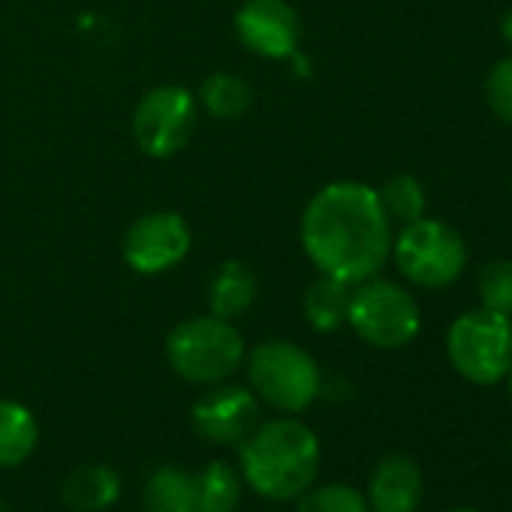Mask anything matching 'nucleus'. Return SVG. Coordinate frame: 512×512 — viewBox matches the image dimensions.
I'll use <instances>...</instances> for the list:
<instances>
[{
	"label": "nucleus",
	"mask_w": 512,
	"mask_h": 512,
	"mask_svg": "<svg viewBox=\"0 0 512 512\" xmlns=\"http://www.w3.org/2000/svg\"><path fill=\"white\" fill-rule=\"evenodd\" d=\"M302 244L320 275L362 284L389 260L392 223L374 187L335 181L311 196L302 214Z\"/></svg>",
	"instance_id": "obj_1"
},
{
	"label": "nucleus",
	"mask_w": 512,
	"mask_h": 512,
	"mask_svg": "<svg viewBox=\"0 0 512 512\" xmlns=\"http://www.w3.org/2000/svg\"><path fill=\"white\" fill-rule=\"evenodd\" d=\"M244 482L269 500H296L314 485L320 473V440L317 434L293 419H272L256 425L241 443Z\"/></svg>",
	"instance_id": "obj_2"
},
{
	"label": "nucleus",
	"mask_w": 512,
	"mask_h": 512,
	"mask_svg": "<svg viewBox=\"0 0 512 512\" xmlns=\"http://www.w3.org/2000/svg\"><path fill=\"white\" fill-rule=\"evenodd\" d=\"M166 359L178 377L196 386L226 383L244 362L241 332L214 314L178 323L166 338Z\"/></svg>",
	"instance_id": "obj_3"
},
{
	"label": "nucleus",
	"mask_w": 512,
	"mask_h": 512,
	"mask_svg": "<svg viewBox=\"0 0 512 512\" xmlns=\"http://www.w3.org/2000/svg\"><path fill=\"white\" fill-rule=\"evenodd\" d=\"M250 392L278 413H302L320 395V368L308 350L290 341H266L247 359Z\"/></svg>",
	"instance_id": "obj_4"
},
{
	"label": "nucleus",
	"mask_w": 512,
	"mask_h": 512,
	"mask_svg": "<svg viewBox=\"0 0 512 512\" xmlns=\"http://www.w3.org/2000/svg\"><path fill=\"white\" fill-rule=\"evenodd\" d=\"M452 368L476 386H494L512 368V317L494 311L461 314L446 335Z\"/></svg>",
	"instance_id": "obj_5"
},
{
	"label": "nucleus",
	"mask_w": 512,
	"mask_h": 512,
	"mask_svg": "<svg viewBox=\"0 0 512 512\" xmlns=\"http://www.w3.org/2000/svg\"><path fill=\"white\" fill-rule=\"evenodd\" d=\"M392 256L401 275L422 290H443L464 275L467 247L464 238L440 220H416L401 226L392 241Z\"/></svg>",
	"instance_id": "obj_6"
},
{
	"label": "nucleus",
	"mask_w": 512,
	"mask_h": 512,
	"mask_svg": "<svg viewBox=\"0 0 512 512\" xmlns=\"http://www.w3.org/2000/svg\"><path fill=\"white\" fill-rule=\"evenodd\" d=\"M347 323L365 344L377 350H401L419 335L422 314L416 299L404 287L368 278L362 284H353Z\"/></svg>",
	"instance_id": "obj_7"
},
{
	"label": "nucleus",
	"mask_w": 512,
	"mask_h": 512,
	"mask_svg": "<svg viewBox=\"0 0 512 512\" xmlns=\"http://www.w3.org/2000/svg\"><path fill=\"white\" fill-rule=\"evenodd\" d=\"M193 133H196V97L181 85L151 88L133 112V136L148 157L178 154Z\"/></svg>",
	"instance_id": "obj_8"
},
{
	"label": "nucleus",
	"mask_w": 512,
	"mask_h": 512,
	"mask_svg": "<svg viewBox=\"0 0 512 512\" xmlns=\"http://www.w3.org/2000/svg\"><path fill=\"white\" fill-rule=\"evenodd\" d=\"M190 253V226L175 211H151L124 235V260L139 275H163Z\"/></svg>",
	"instance_id": "obj_9"
},
{
	"label": "nucleus",
	"mask_w": 512,
	"mask_h": 512,
	"mask_svg": "<svg viewBox=\"0 0 512 512\" xmlns=\"http://www.w3.org/2000/svg\"><path fill=\"white\" fill-rule=\"evenodd\" d=\"M193 428L202 440L217 446H241L260 425V398L244 386L214 383L190 410Z\"/></svg>",
	"instance_id": "obj_10"
},
{
	"label": "nucleus",
	"mask_w": 512,
	"mask_h": 512,
	"mask_svg": "<svg viewBox=\"0 0 512 512\" xmlns=\"http://www.w3.org/2000/svg\"><path fill=\"white\" fill-rule=\"evenodd\" d=\"M235 34L253 55L281 61L296 52L302 25L287 0H247L235 13Z\"/></svg>",
	"instance_id": "obj_11"
},
{
	"label": "nucleus",
	"mask_w": 512,
	"mask_h": 512,
	"mask_svg": "<svg viewBox=\"0 0 512 512\" xmlns=\"http://www.w3.org/2000/svg\"><path fill=\"white\" fill-rule=\"evenodd\" d=\"M425 479L413 458L389 455L383 458L368 482V506L374 512H416L422 503Z\"/></svg>",
	"instance_id": "obj_12"
},
{
	"label": "nucleus",
	"mask_w": 512,
	"mask_h": 512,
	"mask_svg": "<svg viewBox=\"0 0 512 512\" xmlns=\"http://www.w3.org/2000/svg\"><path fill=\"white\" fill-rule=\"evenodd\" d=\"M121 494V476L109 464H82L67 473L61 497L73 512H103Z\"/></svg>",
	"instance_id": "obj_13"
},
{
	"label": "nucleus",
	"mask_w": 512,
	"mask_h": 512,
	"mask_svg": "<svg viewBox=\"0 0 512 512\" xmlns=\"http://www.w3.org/2000/svg\"><path fill=\"white\" fill-rule=\"evenodd\" d=\"M148 512H196V473L178 464L157 467L142 488Z\"/></svg>",
	"instance_id": "obj_14"
},
{
	"label": "nucleus",
	"mask_w": 512,
	"mask_h": 512,
	"mask_svg": "<svg viewBox=\"0 0 512 512\" xmlns=\"http://www.w3.org/2000/svg\"><path fill=\"white\" fill-rule=\"evenodd\" d=\"M253 299H256V278L244 263L229 260L217 266L208 284V308L214 317L235 320L253 305Z\"/></svg>",
	"instance_id": "obj_15"
},
{
	"label": "nucleus",
	"mask_w": 512,
	"mask_h": 512,
	"mask_svg": "<svg viewBox=\"0 0 512 512\" xmlns=\"http://www.w3.org/2000/svg\"><path fill=\"white\" fill-rule=\"evenodd\" d=\"M40 443L37 416L10 398H0V467L25 464Z\"/></svg>",
	"instance_id": "obj_16"
},
{
	"label": "nucleus",
	"mask_w": 512,
	"mask_h": 512,
	"mask_svg": "<svg viewBox=\"0 0 512 512\" xmlns=\"http://www.w3.org/2000/svg\"><path fill=\"white\" fill-rule=\"evenodd\" d=\"M350 296H353V284L320 275V281H314L305 293V320L311 329L317 332H335L347 323V311H350Z\"/></svg>",
	"instance_id": "obj_17"
},
{
	"label": "nucleus",
	"mask_w": 512,
	"mask_h": 512,
	"mask_svg": "<svg viewBox=\"0 0 512 512\" xmlns=\"http://www.w3.org/2000/svg\"><path fill=\"white\" fill-rule=\"evenodd\" d=\"M244 479L226 461H208L196 470V512H238Z\"/></svg>",
	"instance_id": "obj_18"
},
{
	"label": "nucleus",
	"mask_w": 512,
	"mask_h": 512,
	"mask_svg": "<svg viewBox=\"0 0 512 512\" xmlns=\"http://www.w3.org/2000/svg\"><path fill=\"white\" fill-rule=\"evenodd\" d=\"M199 100L208 115L220 121H238L250 109L253 94H250V85L238 79L235 73H214L202 82Z\"/></svg>",
	"instance_id": "obj_19"
},
{
	"label": "nucleus",
	"mask_w": 512,
	"mask_h": 512,
	"mask_svg": "<svg viewBox=\"0 0 512 512\" xmlns=\"http://www.w3.org/2000/svg\"><path fill=\"white\" fill-rule=\"evenodd\" d=\"M377 199L383 205V214L389 217V223H416L425 217V190L413 175H395L389 178L380 190Z\"/></svg>",
	"instance_id": "obj_20"
},
{
	"label": "nucleus",
	"mask_w": 512,
	"mask_h": 512,
	"mask_svg": "<svg viewBox=\"0 0 512 512\" xmlns=\"http://www.w3.org/2000/svg\"><path fill=\"white\" fill-rule=\"evenodd\" d=\"M296 512H371L368 497L344 482L311 485L296 497Z\"/></svg>",
	"instance_id": "obj_21"
},
{
	"label": "nucleus",
	"mask_w": 512,
	"mask_h": 512,
	"mask_svg": "<svg viewBox=\"0 0 512 512\" xmlns=\"http://www.w3.org/2000/svg\"><path fill=\"white\" fill-rule=\"evenodd\" d=\"M476 290L485 311L512 317V260H494L482 266Z\"/></svg>",
	"instance_id": "obj_22"
},
{
	"label": "nucleus",
	"mask_w": 512,
	"mask_h": 512,
	"mask_svg": "<svg viewBox=\"0 0 512 512\" xmlns=\"http://www.w3.org/2000/svg\"><path fill=\"white\" fill-rule=\"evenodd\" d=\"M485 103L503 121L512 124V55L500 58L485 76Z\"/></svg>",
	"instance_id": "obj_23"
},
{
	"label": "nucleus",
	"mask_w": 512,
	"mask_h": 512,
	"mask_svg": "<svg viewBox=\"0 0 512 512\" xmlns=\"http://www.w3.org/2000/svg\"><path fill=\"white\" fill-rule=\"evenodd\" d=\"M500 37H503V43L506 46H512V7L503 13V19H500Z\"/></svg>",
	"instance_id": "obj_24"
},
{
	"label": "nucleus",
	"mask_w": 512,
	"mask_h": 512,
	"mask_svg": "<svg viewBox=\"0 0 512 512\" xmlns=\"http://www.w3.org/2000/svg\"><path fill=\"white\" fill-rule=\"evenodd\" d=\"M506 380H509V398H512V368L506 371Z\"/></svg>",
	"instance_id": "obj_25"
},
{
	"label": "nucleus",
	"mask_w": 512,
	"mask_h": 512,
	"mask_svg": "<svg viewBox=\"0 0 512 512\" xmlns=\"http://www.w3.org/2000/svg\"><path fill=\"white\" fill-rule=\"evenodd\" d=\"M0 512H13V509H10V506H7L4 500H0Z\"/></svg>",
	"instance_id": "obj_26"
},
{
	"label": "nucleus",
	"mask_w": 512,
	"mask_h": 512,
	"mask_svg": "<svg viewBox=\"0 0 512 512\" xmlns=\"http://www.w3.org/2000/svg\"><path fill=\"white\" fill-rule=\"evenodd\" d=\"M449 512H479V509H449Z\"/></svg>",
	"instance_id": "obj_27"
}]
</instances>
